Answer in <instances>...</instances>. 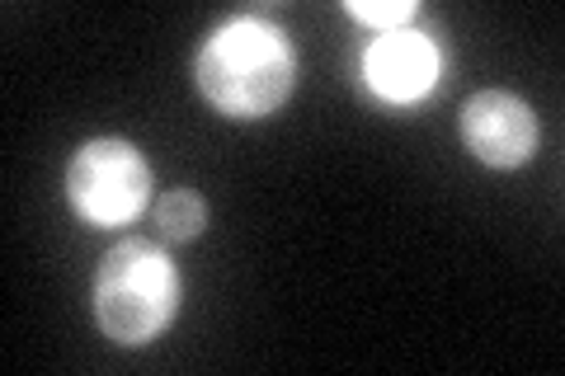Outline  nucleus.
<instances>
[{
	"label": "nucleus",
	"instance_id": "obj_1",
	"mask_svg": "<svg viewBox=\"0 0 565 376\" xmlns=\"http://www.w3.org/2000/svg\"><path fill=\"white\" fill-rule=\"evenodd\" d=\"M193 80L222 118H269L292 99L297 47L278 24L236 14L207 33L193 62Z\"/></svg>",
	"mask_w": 565,
	"mask_h": 376
},
{
	"label": "nucleus",
	"instance_id": "obj_2",
	"mask_svg": "<svg viewBox=\"0 0 565 376\" xmlns=\"http://www.w3.org/2000/svg\"><path fill=\"white\" fill-rule=\"evenodd\" d=\"M180 268L156 240H118L95 268V320L104 339L141 348L180 315Z\"/></svg>",
	"mask_w": 565,
	"mask_h": 376
},
{
	"label": "nucleus",
	"instance_id": "obj_3",
	"mask_svg": "<svg viewBox=\"0 0 565 376\" xmlns=\"http://www.w3.org/2000/svg\"><path fill=\"white\" fill-rule=\"evenodd\" d=\"M66 203L99 230L137 222L151 203V165L132 141L95 137L66 165Z\"/></svg>",
	"mask_w": 565,
	"mask_h": 376
},
{
	"label": "nucleus",
	"instance_id": "obj_4",
	"mask_svg": "<svg viewBox=\"0 0 565 376\" xmlns=\"http://www.w3.org/2000/svg\"><path fill=\"white\" fill-rule=\"evenodd\" d=\"M462 147L494 170H514L537 151V118L509 89H481L462 104Z\"/></svg>",
	"mask_w": 565,
	"mask_h": 376
},
{
	"label": "nucleus",
	"instance_id": "obj_5",
	"mask_svg": "<svg viewBox=\"0 0 565 376\" xmlns=\"http://www.w3.org/2000/svg\"><path fill=\"white\" fill-rule=\"evenodd\" d=\"M363 80L386 104H411L419 95H429L434 80H438V47H434V39L429 33H419V29L377 33L373 47L363 52Z\"/></svg>",
	"mask_w": 565,
	"mask_h": 376
},
{
	"label": "nucleus",
	"instance_id": "obj_6",
	"mask_svg": "<svg viewBox=\"0 0 565 376\" xmlns=\"http://www.w3.org/2000/svg\"><path fill=\"white\" fill-rule=\"evenodd\" d=\"M156 226L170 240H199L207 226V203L193 189H170L161 203H156Z\"/></svg>",
	"mask_w": 565,
	"mask_h": 376
},
{
	"label": "nucleus",
	"instance_id": "obj_7",
	"mask_svg": "<svg viewBox=\"0 0 565 376\" xmlns=\"http://www.w3.org/2000/svg\"><path fill=\"white\" fill-rule=\"evenodd\" d=\"M359 24H373L382 33H392V29H411L415 20V0H377V6H367V0H349L344 6Z\"/></svg>",
	"mask_w": 565,
	"mask_h": 376
}]
</instances>
